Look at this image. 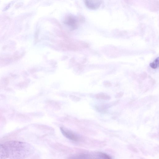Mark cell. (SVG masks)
<instances>
[{
  "instance_id": "6da1fadb",
  "label": "cell",
  "mask_w": 159,
  "mask_h": 159,
  "mask_svg": "<svg viewBox=\"0 0 159 159\" xmlns=\"http://www.w3.org/2000/svg\"><path fill=\"white\" fill-rule=\"evenodd\" d=\"M8 158L10 159H24L34 152L33 146L28 143L17 141H10L3 145Z\"/></svg>"
},
{
  "instance_id": "30bf717a",
  "label": "cell",
  "mask_w": 159,
  "mask_h": 159,
  "mask_svg": "<svg viewBox=\"0 0 159 159\" xmlns=\"http://www.w3.org/2000/svg\"><path fill=\"white\" fill-rule=\"evenodd\" d=\"M123 95V93L121 92L117 94L116 95V98H120L122 97Z\"/></svg>"
},
{
  "instance_id": "5b68a950",
  "label": "cell",
  "mask_w": 159,
  "mask_h": 159,
  "mask_svg": "<svg viewBox=\"0 0 159 159\" xmlns=\"http://www.w3.org/2000/svg\"><path fill=\"white\" fill-rule=\"evenodd\" d=\"M8 158L5 149L3 145L0 144V159H6Z\"/></svg>"
},
{
  "instance_id": "9c48e42d",
  "label": "cell",
  "mask_w": 159,
  "mask_h": 159,
  "mask_svg": "<svg viewBox=\"0 0 159 159\" xmlns=\"http://www.w3.org/2000/svg\"><path fill=\"white\" fill-rule=\"evenodd\" d=\"M104 85L106 87H109L112 85V84H111V83L108 81H106L104 82Z\"/></svg>"
},
{
  "instance_id": "3957f363",
  "label": "cell",
  "mask_w": 159,
  "mask_h": 159,
  "mask_svg": "<svg viewBox=\"0 0 159 159\" xmlns=\"http://www.w3.org/2000/svg\"><path fill=\"white\" fill-rule=\"evenodd\" d=\"M85 3L87 7L89 9L95 10L100 7L102 1H85Z\"/></svg>"
},
{
  "instance_id": "7a4b0ae2",
  "label": "cell",
  "mask_w": 159,
  "mask_h": 159,
  "mask_svg": "<svg viewBox=\"0 0 159 159\" xmlns=\"http://www.w3.org/2000/svg\"><path fill=\"white\" fill-rule=\"evenodd\" d=\"M60 130L63 136L68 139L75 142L80 140V137L73 132L62 128H61Z\"/></svg>"
},
{
  "instance_id": "277c9868",
  "label": "cell",
  "mask_w": 159,
  "mask_h": 159,
  "mask_svg": "<svg viewBox=\"0 0 159 159\" xmlns=\"http://www.w3.org/2000/svg\"><path fill=\"white\" fill-rule=\"evenodd\" d=\"M78 19L73 16H70L66 19L65 23L66 24L73 29L77 27Z\"/></svg>"
},
{
  "instance_id": "8992f818",
  "label": "cell",
  "mask_w": 159,
  "mask_h": 159,
  "mask_svg": "<svg viewBox=\"0 0 159 159\" xmlns=\"http://www.w3.org/2000/svg\"><path fill=\"white\" fill-rule=\"evenodd\" d=\"M96 98L98 99L105 100H109L111 99V97L109 95L103 93L97 94L96 95Z\"/></svg>"
},
{
  "instance_id": "ba28073f",
  "label": "cell",
  "mask_w": 159,
  "mask_h": 159,
  "mask_svg": "<svg viewBox=\"0 0 159 159\" xmlns=\"http://www.w3.org/2000/svg\"><path fill=\"white\" fill-rule=\"evenodd\" d=\"M100 156L105 159H111L108 155L102 153L100 155Z\"/></svg>"
},
{
  "instance_id": "52a82bcc",
  "label": "cell",
  "mask_w": 159,
  "mask_h": 159,
  "mask_svg": "<svg viewBox=\"0 0 159 159\" xmlns=\"http://www.w3.org/2000/svg\"><path fill=\"white\" fill-rule=\"evenodd\" d=\"M159 58H156L154 61L150 63V67L153 69H156L158 67Z\"/></svg>"
}]
</instances>
